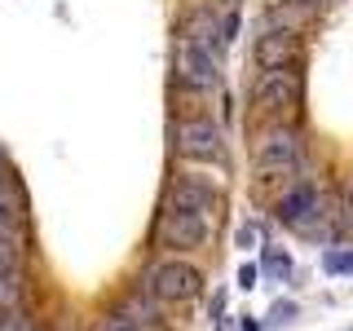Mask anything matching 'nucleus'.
I'll use <instances>...</instances> for the list:
<instances>
[{"mask_svg":"<svg viewBox=\"0 0 353 331\" xmlns=\"http://www.w3.org/2000/svg\"><path fill=\"white\" fill-rule=\"evenodd\" d=\"M323 217V194H318V185L309 181H296L292 190L279 199V221L292 230H314V221Z\"/></svg>","mask_w":353,"mask_h":331,"instance_id":"0eeeda50","label":"nucleus"},{"mask_svg":"<svg viewBox=\"0 0 353 331\" xmlns=\"http://www.w3.org/2000/svg\"><path fill=\"white\" fill-rule=\"evenodd\" d=\"M296 58H301V40H296V31H265V36L256 40V66L261 71H274V66H292Z\"/></svg>","mask_w":353,"mask_h":331,"instance_id":"6e6552de","label":"nucleus"},{"mask_svg":"<svg viewBox=\"0 0 353 331\" xmlns=\"http://www.w3.org/2000/svg\"><path fill=\"white\" fill-rule=\"evenodd\" d=\"M256 239H261V230H256V225H243V230H239V248H252Z\"/></svg>","mask_w":353,"mask_h":331,"instance_id":"a211bd4d","label":"nucleus"},{"mask_svg":"<svg viewBox=\"0 0 353 331\" xmlns=\"http://www.w3.org/2000/svg\"><path fill=\"white\" fill-rule=\"evenodd\" d=\"M18 301H22L18 274H14V279H0V309H18Z\"/></svg>","mask_w":353,"mask_h":331,"instance_id":"4468645a","label":"nucleus"},{"mask_svg":"<svg viewBox=\"0 0 353 331\" xmlns=\"http://www.w3.org/2000/svg\"><path fill=\"white\" fill-rule=\"evenodd\" d=\"M256 168L261 172H296L301 168V141H296L292 128H270L256 141Z\"/></svg>","mask_w":353,"mask_h":331,"instance_id":"20e7f679","label":"nucleus"},{"mask_svg":"<svg viewBox=\"0 0 353 331\" xmlns=\"http://www.w3.org/2000/svg\"><path fill=\"white\" fill-rule=\"evenodd\" d=\"M176 80L194 93H216L221 88V71H216V58H208L203 49H194L190 40L176 44Z\"/></svg>","mask_w":353,"mask_h":331,"instance_id":"39448f33","label":"nucleus"},{"mask_svg":"<svg viewBox=\"0 0 353 331\" xmlns=\"http://www.w3.org/2000/svg\"><path fill=\"white\" fill-rule=\"evenodd\" d=\"M159 243L163 248H199V243L208 239V221L203 212H185V208H172L168 203V212L159 217Z\"/></svg>","mask_w":353,"mask_h":331,"instance_id":"423d86ee","label":"nucleus"},{"mask_svg":"<svg viewBox=\"0 0 353 331\" xmlns=\"http://www.w3.org/2000/svg\"><path fill=\"white\" fill-rule=\"evenodd\" d=\"M97 331H141V327L132 323L128 314H110V318H102V323H97Z\"/></svg>","mask_w":353,"mask_h":331,"instance_id":"2eb2a0df","label":"nucleus"},{"mask_svg":"<svg viewBox=\"0 0 353 331\" xmlns=\"http://www.w3.org/2000/svg\"><path fill=\"white\" fill-rule=\"evenodd\" d=\"M349 212H353V181H349Z\"/></svg>","mask_w":353,"mask_h":331,"instance_id":"aec40b11","label":"nucleus"},{"mask_svg":"<svg viewBox=\"0 0 353 331\" xmlns=\"http://www.w3.org/2000/svg\"><path fill=\"white\" fill-rule=\"evenodd\" d=\"M261 270L270 274V279H292V257H287L283 248H265V257H261Z\"/></svg>","mask_w":353,"mask_h":331,"instance_id":"9b49d317","label":"nucleus"},{"mask_svg":"<svg viewBox=\"0 0 353 331\" xmlns=\"http://www.w3.org/2000/svg\"><path fill=\"white\" fill-rule=\"evenodd\" d=\"M239 287H256V265H243L239 270Z\"/></svg>","mask_w":353,"mask_h":331,"instance_id":"6ab92c4d","label":"nucleus"},{"mask_svg":"<svg viewBox=\"0 0 353 331\" xmlns=\"http://www.w3.org/2000/svg\"><path fill=\"white\" fill-rule=\"evenodd\" d=\"M185 40H190L194 49H203L208 58H216L221 44H225V36H221V27H216V18L208 14V9H199V14L190 18V27H185Z\"/></svg>","mask_w":353,"mask_h":331,"instance_id":"9d476101","label":"nucleus"},{"mask_svg":"<svg viewBox=\"0 0 353 331\" xmlns=\"http://www.w3.org/2000/svg\"><path fill=\"white\" fill-rule=\"evenodd\" d=\"M18 265H22V248L9 234H0V279H14Z\"/></svg>","mask_w":353,"mask_h":331,"instance_id":"f8f14e48","label":"nucleus"},{"mask_svg":"<svg viewBox=\"0 0 353 331\" xmlns=\"http://www.w3.org/2000/svg\"><path fill=\"white\" fill-rule=\"evenodd\" d=\"M323 270L327 274H353V248H331L323 257Z\"/></svg>","mask_w":353,"mask_h":331,"instance_id":"ddd939ff","label":"nucleus"},{"mask_svg":"<svg viewBox=\"0 0 353 331\" xmlns=\"http://www.w3.org/2000/svg\"><path fill=\"white\" fill-rule=\"evenodd\" d=\"M150 287H154L159 301L185 305V301H199V296H203V274H199L194 265H185V261H163V265H154Z\"/></svg>","mask_w":353,"mask_h":331,"instance_id":"f03ea898","label":"nucleus"},{"mask_svg":"<svg viewBox=\"0 0 353 331\" xmlns=\"http://www.w3.org/2000/svg\"><path fill=\"white\" fill-rule=\"evenodd\" d=\"M18 212L14 208H9V177H5V168H0V225H5V221H14Z\"/></svg>","mask_w":353,"mask_h":331,"instance_id":"dca6fc26","label":"nucleus"},{"mask_svg":"<svg viewBox=\"0 0 353 331\" xmlns=\"http://www.w3.org/2000/svg\"><path fill=\"white\" fill-rule=\"evenodd\" d=\"M305 5H323V0H305Z\"/></svg>","mask_w":353,"mask_h":331,"instance_id":"412c9836","label":"nucleus"},{"mask_svg":"<svg viewBox=\"0 0 353 331\" xmlns=\"http://www.w3.org/2000/svg\"><path fill=\"white\" fill-rule=\"evenodd\" d=\"M292 318H296V305H292V301H279V305H274V309H270V323H274V327H283V323H292Z\"/></svg>","mask_w":353,"mask_h":331,"instance_id":"f3484780","label":"nucleus"},{"mask_svg":"<svg viewBox=\"0 0 353 331\" xmlns=\"http://www.w3.org/2000/svg\"><path fill=\"white\" fill-rule=\"evenodd\" d=\"M172 141L185 159H225V141L212 119H181L172 128Z\"/></svg>","mask_w":353,"mask_h":331,"instance_id":"7ed1b4c3","label":"nucleus"},{"mask_svg":"<svg viewBox=\"0 0 353 331\" xmlns=\"http://www.w3.org/2000/svg\"><path fill=\"white\" fill-rule=\"evenodd\" d=\"M168 203L172 208H185V212H208V208L216 203V185H208L203 177H172Z\"/></svg>","mask_w":353,"mask_h":331,"instance_id":"1a4fd4ad","label":"nucleus"},{"mask_svg":"<svg viewBox=\"0 0 353 331\" xmlns=\"http://www.w3.org/2000/svg\"><path fill=\"white\" fill-rule=\"evenodd\" d=\"M252 106L265 110L270 119H296L301 110V71L292 66H274V71H261L256 88H252Z\"/></svg>","mask_w":353,"mask_h":331,"instance_id":"f257e3e1","label":"nucleus"}]
</instances>
